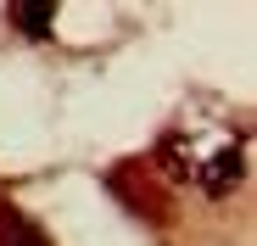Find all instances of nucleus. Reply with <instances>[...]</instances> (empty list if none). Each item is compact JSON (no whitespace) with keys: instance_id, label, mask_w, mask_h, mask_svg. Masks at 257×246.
<instances>
[{"instance_id":"2","label":"nucleus","mask_w":257,"mask_h":246,"mask_svg":"<svg viewBox=\"0 0 257 246\" xmlns=\"http://www.w3.org/2000/svg\"><path fill=\"white\" fill-rule=\"evenodd\" d=\"M12 23H23V34H51L56 6H12Z\"/></svg>"},{"instance_id":"1","label":"nucleus","mask_w":257,"mask_h":246,"mask_svg":"<svg viewBox=\"0 0 257 246\" xmlns=\"http://www.w3.org/2000/svg\"><path fill=\"white\" fill-rule=\"evenodd\" d=\"M0 246H51V235L34 218H23L12 201H0Z\"/></svg>"}]
</instances>
